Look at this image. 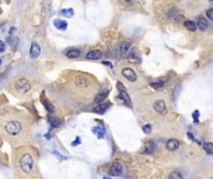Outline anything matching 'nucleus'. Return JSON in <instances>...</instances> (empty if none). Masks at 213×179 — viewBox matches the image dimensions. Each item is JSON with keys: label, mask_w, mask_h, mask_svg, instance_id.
I'll use <instances>...</instances> for the list:
<instances>
[{"label": "nucleus", "mask_w": 213, "mask_h": 179, "mask_svg": "<svg viewBox=\"0 0 213 179\" xmlns=\"http://www.w3.org/2000/svg\"><path fill=\"white\" fill-rule=\"evenodd\" d=\"M32 168H34V159H32L31 154L25 153V154L21 157V159H20V169H21L24 173L29 174V173H31Z\"/></svg>", "instance_id": "f257e3e1"}, {"label": "nucleus", "mask_w": 213, "mask_h": 179, "mask_svg": "<svg viewBox=\"0 0 213 179\" xmlns=\"http://www.w3.org/2000/svg\"><path fill=\"white\" fill-rule=\"evenodd\" d=\"M5 131L11 136H16L21 132V123L19 121H10L5 124Z\"/></svg>", "instance_id": "f03ea898"}, {"label": "nucleus", "mask_w": 213, "mask_h": 179, "mask_svg": "<svg viewBox=\"0 0 213 179\" xmlns=\"http://www.w3.org/2000/svg\"><path fill=\"white\" fill-rule=\"evenodd\" d=\"M14 86H15V89L17 90L19 92H21V93H27L31 90V86H30V84H29V81L26 79H17L15 81Z\"/></svg>", "instance_id": "7ed1b4c3"}, {"label": "nucleus", "mask_w": 213, "mask_h": 179, "mask_svg": "<svg viewBox=\"0 0 213 179\" xmlns=\"http://www.w3.org/2000/svg\"><path fill=\"white\" fill-rule=\"evenodd\" d=\"M108 173L110 176H113V177H118L122 174V164L118 163V162H115L110 166V169H108Z\"/></svg>", "instance_id": "20e7f679"}, {"label": "nucleus", "mask_w": 213, "mask_h": 179, "mask_svg": "<svg viewBox=\"0 0 213 179\" xmlns=\"http://www.w3.org/2000/svg\"><path fill=\"white\" fill-rule=\"evenodd\" d=\"M122 75H123V77H125L126 80H128V81H131V82H135V81L137 80L136 72H135L132 69H130V67L123 69V70H122Z\"/></svg>", "instance_id": "39448f33"}, {"label": "nucleus", "mask_w": 213, "mask_h": 179, "mask_svg": "<svg viewBox=\"0 0 213 179\" xmlns=\"http://www.w3.org/2000/svg\"><path fill=\"white\" fill-rule=\"evenodd\" d=\"M153 107H155V109H156L160 114H166V113H167V106H166V103H165L162 99L156 101L155 104H153Z\"/></svg>", "instance_id": "423d86ee"}, {"label": "nucleus", "mask_w": 213, "mask_h": 179, "mask_svg": "<svg viewBox=\"0 0 213 179\" xmlns=\"http://www.w3.org/2000/svg\"><path fill=\"white\" fill-rule=\"evenodd\" d=\"M40 52H41L40 45L37 42H32L31 44V47H30V57L31 59H36V57H39Z\"/></svg>", "instance_id": "0eeeda50"}, {"label": "nucleus", "mask_w": 213, "mask_h": 179, "mask_svg": "<svg viewBox=\"0 0 213 179\" xmlns=\"http://www.w3.org/2000/svg\"><path fill=\"white\" fill-rule=\"evenodd\" d=\"M101 56H102V52L100 50H91L86 54L87 60H99V59H101Z\"/></svg>", "instance_id": "6e6552de"}, {"label": "nucleus", "mask_w": 213, "mask_h": 179, "mask_svg": "<svg viewBox=\"0 0 213 179\" xmlns=\"http://www.w3.org/2000/svg\"><path fill=\"white\" fill-rule=\"evenodd\" d=\"M166 147H167L168 151H177L178 147H180V142L177 139H175V138H171V139L167 141Z\"/></svg>", "instance_id": "1a4fd4ad"}, {"label": "nucleus", "mask_w": 213, "mask_h": 179, "mask_svg": "<svg viewBox=\"0 0 213 179\" xmlns=\"http://www.w3.org/2000/svg\"><path fill=\"white\" fill-rule=\"evenodd\" d=\"M54 26L57 29V30H66L67 29V22L62 19H55L54 20Z\"/></svg>", "instance_id": "9d476101"}, {"label": "nucleus", "mask_w": 213, "mask_h": 179, "mask_svg": "<svg viewBox=\"0 0 213 179\" xmlns=\"http://www.w3.org/2000/svg\"><path fill=\"white\" fill-rule=\"evenodd\" d=\"M197 27L201 30V31H205V30H207V27H208V22H207V20L205 19V17H198L197 19Z\"/></svg>", "instance_id": "9b49d317"}, {"label": "nucleus", "mask_w": 213, "mask_h": 179, "mask_svg": "<svg viewBox=\"0 0 213 179\" xmlns=\"http://www.w3.org/2000/svg\"><path fill=\"white\" fill-rule=\"evenodd\" d=\"M153 151H155V143H153V142H151V141L146 142V144H145V147H143L142 152H143L145 154H151Z\"/></svg>", "instance_id": "f8f14e48"}, {"label": "nucleus", "mask_w": 213, "mask_h": 179, "mask_svg": "<svg viewBox=\"0 0 213 179\" xmlns=\"http://www.w3.org/2000/svg\"><path fill=\"white\" fill-rule=\"evenodd\" d=\"M130 50H131V42H130V41H123V42L121 44V49H120L121 54H122L123 56H126V55L128 54Z\"/></svg>", "instance_id": "ddd939ff"}, {"label": "nucleus", "mask_w": 213, "mask_h": 179, "mask_svg": "<svg viewBox=\"0 0 213 179\" xmlns=\"http://www.w3.org/2000/svg\"><path fill=\"white\" fill-rule=\"evenodd\" d=\"M81 55V51L79 49H69V51L66 52V56L69 59H77Z\"/></svg>", "instance_id": "4468645a"}, {"label": "nucleus", "mask_w": 213, "mask_h": 179, "mask_svg": "<svg viewBox=\"0 0 213 179\" xmlns=\"http://www.w3.org/2000/svg\"><path fill=\"white\" fill-rule=\"evenodd\" d=\"M92 132L97 136V138H104L105 134H106V129L104 127H94L92 128Z\"/></svg>", "instance_id": "2eb2a0df"}, {"label": "nucleus", "mask_w": 213, "mask_h": 179, "mask_svg": "<svg viewBox=\"0 0 213 179\" xmlns=\"http://www.w3.org/2000/svg\"><path fill=\"white\" fill-rule=\"evenodd\" d=\"M185 26H186V29L188 31H196V29H197V24L195 21H192V20H186Z\"/></svg>", "instance_id": "dca6fc26"}, {"label": "nucleus", "mask_w": 213, "mask_h": 179, "mask_svg": "<svg viewBox=\"0 0 213 179\" xmlns=\"http://www.w3.org/2000/svg\"><path fill=\"white\" fill-rule=\"evenodd\" d=\"M107 94H108V90H105V91H101L97 96H96V98H95V102L96 103H101L105 98L107 97Z\"/></svg>", "instance_id": "f3484780"}, {"label": "nucleus", "mask_w": 213, "mask_h": 179, "mask_svg": "<svg viewBox=\"0 0 213 179\" xmlns=\"http://www.w3.org/2000/svg\"><path fill=\"white\" fill-rule=\"evenodd\" d=\"M108 107H110V103H102V104H99V106H96V107L94 108V112H96V113H104Z\"/></svg>", "instance_id": "a211bd4d"}, {"label": "nucleus", "mask_w": 213, "mask_h": 179, "mask_svg": "<svg viewBox=\"0 0 213 179\" xmlns=\"http://www.w3.org/2000/svg\"><path fill=\"white\" fill-rule=\"evenodd\" d=\"M132 50V49H131ZM130 60L131 61H135V62H141V57H140V55L137 54V50L136 49H133L132 50V52H131V55H130Z\"/></svg>", "instance_id": "6ab92c4d"}, {"label": "nucleus", "mask_w": 213, "mask_h": 179, "mask_svg": "<svg viewBox=\"0 0 213 179\" xmlns=\"http://www.w3.org/2000/svg\"><path fill=\"white\" fill-rule=\"evenodd\" d=\"M120 97L122 98V101H123L125 103H127L128 106L131 104V99H130V96L127 94V92H126L125 90H121V91H120Z\"/></svg>", "instance_id": "aec40b11"}, {"label": "nucleus", "mask_w": 213, "mask_h": 179, "mask_svg": "<svg viewBox=\"0 0 213 179\" xmlns=\"http://www.w3.org/2000/svg\"><path fill=\"white\" fill-rule=\"evenodd\" d=\"M60 14H61L62 16H65V17H72V16H74V9H71V7H69V9H62V10L60 11Z\"/></svg>", "instance_id": "412c9836"}, {"label": "nucleus", "mask_w": 213, "mask_h": 179, "mask_svg": "<svg viewBox=\"0 0 213 179\" xmlns=\"http://www.w3.org/2000/svg\"><path fill=\"white\" fill-rule=\"evenodd\" d=\"M49 122H50L51 127H59V126H61V123H62V121H61L60 118H56V117L49 118Z\"/></svg>", "instance_id": "4be33fe9"}, {"label": "nucleus", "mask_w": 213, "mask_h": 179, "mask_svg": "<svg viewBox=\"0 0 213 179\" xmlns=\"http://www.w3.org/2000/svg\"><path fill=\"white\" fill-rule=\"evenodd\" d=\"M203 149L208 154H213V142H206V143H203Z\"/></svg>", "instance_id": "5701e85b"}, {"label": "nucleus", "mask_w": 213, "mask_h": 179, "mask_svg": "<svg viewBox=\"0 0 213 179\" xmlns=\"http://www.w3.org/2000/svg\"><path fill=\"white\" fill-rule=\"evenodd\" d=\"M76 85L79 86V87H86L87 85H89V81L86 80V79H81V77H79V79H76Z\"/></svg>", "instance_id": "b1692460"}, {"label": "nucleus", "mask_w": 213, "mask_h": 179, "mask_svg": "<svg viewBox=\"0 0 213 179\" xmlns=\"http://www.w3.org/2000/svg\"><path fill=\"white\" fill-rule=\"evenodd\" d=\"M168 179H183V178H182V176L178 172H172V173H170Z\"/></svg>", "instance_id": "393cba45"}, {"label": "nucleus", "mask_w": 213, "mask_h": 179, "mask_svg": "<svg viewBox=\"0 0 213 179\" xmlns=\"http://www.w3.org/2000/svg\"><path fill=\"white\" fill-rule=\"evenodd\" d=\"M151 86L153 87V89H156V90H160L162 86H163V81H157V82H152L151 84Z\"/></svg>", "instance_id": "a878e982"}, {"label": "nucleus", "mask_w": 213, "mask_h": 179, "mask_svg": "<svg viewBox=\"0 0 213 179\" xmlns=\"http://www.w3.org/2000/svg\"><path fill=\"white\" fill-rule=\"evenodd\" d=\"M44 104H45V108L49 111V112H54V106L50 103V102H46V101H42Z\"/></svg>", "instance_id": "bb28decb"}, {"label": "nucleus", "mask_w": 213, "mask_h": 179, "mask_svg": "<svg viewBox=\"0 0 213 179\" xmlns=\"http://www.w3.org/2000/svg\"><path fill=\"white\" fill-rule=\"evenodd\" d=\"M206 15H207V17H208L210 20H213V9H208V10L206 11Z\"/></svg>", "instance_id": "cd10ccee"}, {"label": "nucleus", "mask_w": 213, "mask_h": 179, "mask_svg": "<svg viewBox=\"0 0 213 179\" xmlns=\"http://www.w3.org/2000/svg\"><path fill=\"white\" fill-rule=\"evenodd\" d=\"M143 132H145V133H150V132H151V126H150V124L143 126Z\"/></svg>", "instance_id": "c85d7f7f"}, {"label": "nucleus", "mask_w": 213, "mask_h": 179, "mask_svg": "<svg viewBox=\"0 0 213 179\" xmlns=\"http://www.w3.org/2000/svg\"><path fill=\"white\" fill-rule=\"evenodd\" d=\"M4 51H5V44L0 41V52H4Z\"/></svg>", "instance_id": "c756f323"}, {"label": "nucleus", "mask_w": 213, "mask_h": 179, "mask_svg": "<svg viewBox=\"0 0 213 179\" xmlns=\"http://www.w3.org/2000/svg\"><path fill=\"white\" fill-rule=\"evenodd\" d=\"M198 116H200V112H198V111H195V113H193V117H195V121H196V122L198 121Z\"/></svg>", "instance_id": "7c9ffc66"}, {"label": "nucleus", "mask_w": 213, "mask_h": 179, "mask_svg": "<svg viewBox=\"0 0 213 179\" xmlns=\"http://www.w3.org/2000/svg\"><path fill=\"white\" fill-rule=\"evenodd\" d=\"M76 144H80V138H76V141L72 142V146H76Z\"/></svg>", "instance_id": "2f4dec72"}, {"label": "nucleus", "mask_w": 213, "mask_h": 179, "mask_svg": "<svg viewBox=\"0 0 213 179\" xmlns=\"http://www.w3.org/2000/svg\"><path fill=\"white\" fill-rule=\"evenodd\" d=\"M4 76H5V74H2V75L0 76V82H1V80H2V77H4Z\"/></svg>", "instance_id": "473e14b6"}, {"label": "nucleus", "mask_w": 213, "mask_h": 179, "mask_svg": "<svg viewBox=\"0 0 213 179\" xmlns=\"http://www.w3.org/2000/svg\"><path fill=\"white\" fill-rule=\"evenodd\" d=\"M104 179H110V178H108V177H105V178H104Z\"/></svg>", "instance_id": "72a5a7b5"}, {"label": "nucleus", "mask_w": 213, "mask_h": 179, "mask_svg": "<svg viewBox=\"0 0 213 179\" xmlns=\"http://www.w3.org/2000/svg\"><path fill=\"white\" fill-rule=\"evenodd\" d=\"M0 65H1V59H0Z\"/></svg>", "instance_id": "f704fd0d"}, {"label": "nucleus", "mask_w": 213, "mask_h": 179, "mask_svg": "<svg viewBox=\"0 0 213 179\" xmlns=\"http://www.w3.org/2000/svg\"><path fill=\"white\" fill-rule=\"evenodd\" d=\"M126 1H131V0H126Z\"/></svg>", "instance_id": "c9c22d12"}]
</instances>
